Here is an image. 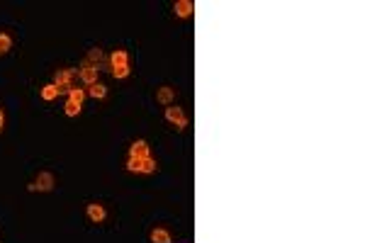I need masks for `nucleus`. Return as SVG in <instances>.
Returning a JSON list of instances; mask_svg holds the SVG:
<instances>
[{
	"label": "nucleus",
	"mask_w": 365,
	"mask_h": 243,
	"mask_svg": "<svg viewBox=\"0 0 365 243\" xmlns=\"http://www.w3.org/2000/svg\"><path fill=\"white\" fill-rule=\"evenodd\" d=\"M88 95L95 97V100H102V97L107 95V88H105L102 83H93V85H88Z\"/></svg>",
	"instance_id": "obj_12"
},
{
	"label": "nucleus",
	"mask_w": 365,
	"mask_h": 243,
	"mask_svg": "<svg viewBox=\"0 0 365 243\" xmlns=\"http://www.w3.org/2000/svg\"><path fill=\"white\" fill-rule=\"evenodd\" d=\"M64 112H66L69 117H75V115H80V105H75V102H71V100H69V102L64 105Z\"/></svg>",
	"instance_id": "obj_17"
},
{
	"label": "nucleus",
	"mask_w": 365,
	"mask_h": 243,
	"mask_svg": "<svg viewBox=\"0 0 365 243\" xmlns=\"http://www.w3.org/2000/svg\"><path fill=\"white\" fill-rule=\"evenodd\" d=\"M173 10H175V15H178V17H190V15H193V10H195V5H193L190 0H178V2L173 5Z\"/></svg>",
	"instance_id": "obj_9"
},
{
	"label": "nucleus",
	"mask_w": 365,
	"mask_h": 243,
	"mask_svg": "<svg viewBox=\"0 0 365 243\" xmlns=\"http://www.w3.org/2000/svg\"><path fill=\"white\" fill-rule=\"evenodd\" d=\"M124 168H127L129 173H156L158 166H156V161L148 156V158H142V161H139V158H129Z\"/></svg>",
	"instance_id": "obj_1"
},
{
	"label": "nucleus",
	"mask_w": 365,
	"mask_h": 243,
	"mask_svg": "<svg viewBox=\"0 0 365 243\" xmlns=\"http://www.w3.org/2000/svg\"><path fill=\"white\" fill-rule=\"evenodd\" d=\"M148 239H151V243H170V234L166 229H153L148 234Z\"/></svg>",
	"instance_id": "obj_11"
},
{
	"label": "nucleus",
	"mask_w": 365,
	"mask_h": 243,
	"mask_svg": "<svg viewBox=\"0 0 365 243\" xmlns=\"http://www.w3.org/2000/svg\"><path fill=\"white\" fill-rule=\"evenodd\" d=\"M2 129H5V112L0 110V131H2Z\"/></svg>",
	"instance_id": "obj_19"
},
{
	"label": "nucleus",
	"mask_w": 365,
	"mask_h": 243,
	"mask_svg": "<svg viewBox=\"0 0 365 243\" xmlns=\"http://www.w3.org/2000/svg\"><path fill=\"white\" fill-rule=\"evenodd\" d=\"M173 97H175V90H173V88H168V85H163V88L156 93V100H158L161 105H166V107H168V105H173Z\"/></svg>",
	"instance_id": "obj_10"
},
{
	"label": "nucleus",
	"mask_w": 365,
	"mask_h": 243,
	"mask_svg": "<svg viewBox=\"0 0 365 243\" xmlns=\"http://www.w3.org/2000/svg\"><path fill=\"white\" fill-rule=\"evenodd\" d=\"M83 97H85V90L83 88H71L69 90V100L75 102V105H83Z\"/></svg>",
	"instance_id": "obj_15"
},
{
	"label": "nucleus",
	"mask_w": 365,
	"mask_h": 243,
	"mask_svg": "<svg viewBox=\"0 0 365 243\" xmlns=\"http://www.w3.org/2000/svg\"><path fill=\"white\" fill-rule=\"evenodd\" d=\"M166 120L170 122V124H175L178 129H185V126H188V117H185L183 110L175 107V105H168V107H166Z\"/></svg>",
	"instance_id": "obj_3"
},
{
	"label": "nucleus",
	"mask_w": 365,
	"mask_h": 243,
	"mask_svg": "<svg viewBox=\"0 0 365 243\" xmlns=\"http://www.w3.org/2000/svg\"><path fill=\"white\" fill-rule=\"evenodd\" d=\"M148 156H151V153H148V144L142 141V139L129 146V158H139V161H142V158H148Z\"/></svg>",
	"instance_id": "obj_6"
},
{
	"label": "nucleus",
	"mask_w": 365,
	"mask_h": 243,
	"mask_svg": "<svg viewBox=\"0 0 365 243\" xmlns=\"http://www.w3.org/2000/svg\"><path fill=\"white\" fill-rule=\"evenodd\" d=\"M127 61H129V54H127L124 49H117V51L110 56V66H112V68H124V66H129Z\"/></svg>",
	"instance_id": "obj_8"
},
{
	"label": "nucleus",
	"mask_w": 365,
	"mask_h": 243,
	"mask_svg": "<svg viewBox=\"0 0 365 243\" xmlns=\"http://www.w3.org/2000/svg\"><path fill=\"white\" fill-rule=\"evenodd\" d=\"M10 49H12V39H10V34L0 32V56H2V54H7Z\"/></svg>",
	"instance_id": "obj_16"
},
{
	"label": "nucleus",
	"mask_w": 365,
	"mask_h": 243,
	"mask_svg": "<svg viewBox=\"0 0 365 243\" xmlns=\"http://www.w3.org/2000/svg\"><path fill=\"white\" fill-rule=\"evenodd\" d=\"M97 73H100V68H95V66L85 63V66L78 71V78H80L85 85H93V83H97Z\"/></svg>",
	"instance_id": "obj_5"
},
{
	"label": "nucleus",
	"mask_w": 365,
	"mask_h": 243,
	"mask_svg": "<svg viewBox=\"0 0 365 243\" xmlns=\"http://www.w3.org/2000/svg\"><path fill=\"white\" fill-rule=\"evenodd\" d=\"M29 190L32 192H49V190H54V175L51 173H39V178L29 185Z\"/></svg>",
	"instance_id": "obj_4"
},
{
	"label": "nucleus",
	"mask_w": 365,
	"mask_h": 243,
	"mask_svg": "<svg viewBox=\"0 0 365 243\" xmlns=\"http://www.w3.org/2000/svg\"><path fill=\"white\" fill-rule=\"evenodd\" d=\"M54 97H59V88L51 83V85H44L42 88V100H47V102H51Z\"/></svg>",
	"instance_id": "obj_13"
},
{
	"label": "nucleus",
	"mask_w": 365,
	"mask_h": 243,
	"mask_svg": "<svg viewBox=\"0 0 365 243\" xmlns=\"http://www.w3.org/2000/svg\"><path fill=\"white\" fill-rule=\"evenodd\" d=\"M88 219H90L93 224H100V221H105V207H102V204H97V202L88 204Z\"/></svg>",
	"instance_id": "obj_7"
},
{
	"label": "nucleus",
	"mask_w": 365,
	"mask_h": 243,
	"mask_svg": "<svg viewBox=\"0 0 365 243\" xmlns=\"http://www.w3.org/2000/svg\"><path fill=\"white\" fill-rule=\"evenodd\" d=\"M85 63H90V66L95 63V68H97L100 63H105V54H102L100 49H90V54H88V61H85Z\"/></svg>",
	"instance_id": "obj_14"
},
{
	"label": "nucleus",
	"mask_w": 365,
	"mask_h": 243,
	"mask_svg": "<svg viewBox=\"0 0 365 243\" xmlns=\"http://www.w3.org/2000/svg\"><path fill=\"white\" fill-rule=\"evenodd\" d=\"M75 75H78V71H75V68H64V71H59V73H56V83H54V85L59 88V93H69V90H71V88H73L71 80L75 78Z\"/></svg>",
	"instance_id": "obj_2"
},
{
	"label": "nucleus",
	"mask_w": 365,
	"mask_h": 243,
	"mask_svg": "<svg viewBox=\"0 0 365 243\" xmlns=\"http://www.w3.org/2000/svg\"><path fill=\"white\" fill-rule=\"evenodd\" d=\"M112 75H115V78H127V75H129V66H124V68H112Z\"/></svg>",
	"instance_id": "obj_18"
}]
</instances>
